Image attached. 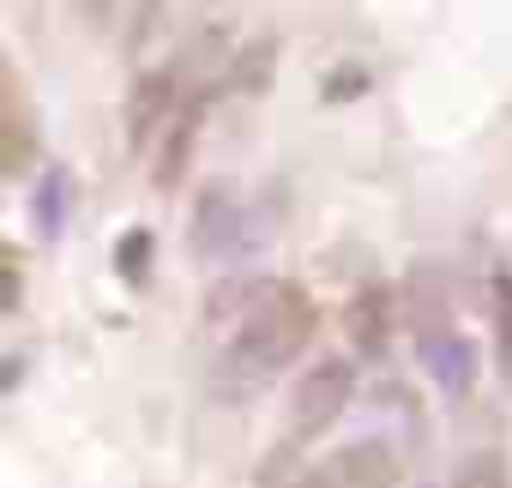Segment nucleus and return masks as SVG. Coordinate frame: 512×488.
Listing matches in <instances>:
<instances>
[{"mask_svg":"<svg viewBox=\"0 0 512 488\" xmlns=\"http://www.w3.org/2000/svg\"><path fill=\"white\" fill-rule=\"evenodd\" d=\"M350 392H356V368L350 362H314L302 380H296V398H290V434L296 440H314V434H326L338 416H344V404H350Z\"/></svg>","mask_w":512,"mask_h":488,"instance_id":"obj_3","label":"nucleus"},{"mask_svg":"<svg viewBox=\"0 0 512 488\" xmlns=\"http://www.w3.org/2000/svg\"><path fill=\"white\" fill-rule=\"evenodd\" d=\"M422 368H428V380L440 392H470V380H476V344L458 338V332H446V338L422 344Z\"/></svg>","mask_w":512,"mask_h":488,"instance_id":"obj_9","label":"nucleus"},{"mask_svg":"<svg viewBox=\"0 0 512 488\" xmlns=\"http://www.w3.org/2000/svg\"><path fill=\"white\" fill-rule=\"evenodd\" d=\"M67 205H73V175H67L61 163H49V175L37 181V199H31V217H37V235H43V241H61Z\"/></svg>","mask_w":512,"mask_h":488,"instance_id":"obj_10","label":"nucleus"},{"mask_svg":"<svg viewBox=\"0 0 512 488\" xmlns=\"http://www.w3.org/2000/svg\"><path fill=\"white\" fill-rule=\"evenodd\" d=\"M266 241H272V211L247 205L235 187H205L199 217H193V248H199L205 260L235 266V260H253Z\"/></svg>","mask_w":512,"mask_h":488,"instance_id":"obj_2","label":"nucleus"},{"mask_svg":"<svg viewBox=\"0 0 512 488\" xmlns=\"http://www.w3.org/2000/svg\"><path fill=\"white\" fill-rule=\"evenodd\" d=\"M308 338H314V302H308L296 284H284V296H278L266 314H253L247 326H235V338L217 350V362H211V392H217L223 404L266 392V386L290 368V356H296Z\"/></svg>","mask_w":512,"mask_h":488,"instance_id":"obj_1","label":"nucleus"},{"mask_svg":"<svg viewBox=\"0 0 512 488\" xmlns=\"http://www.w3.org/2000/svg\"><path fill=\"white\" fill-rule=\"evenodd\" d=\"M494 296H500V314H494V338H500V368H506V380H512V278H500V284H494Z\"/></svg>","mask_w":512,"mask_h":488,"instance_id":"obj_15","label":"nucleus"},{"mask_svg":"<svg viewBox=\"0 0 512 488\" xmlns=\"http://www.w3.org/2000/svg\"><path fill=\"white\" fill-rule=\"evenodd\" d=\"M452 488H512V482H506V464L494 452H470V458H458Z\"/></svg>","mask_w":512,"mask_h":488,"instance_id":"obj_14","label":"nucleus"},{"mask_svg":"<svg viewBox=\"0 0 512 488\" xmlns=\"http://www.w3.org/2000/svg\"><path fill=\"white\" fill-rule=\"evenodd\" d=\"M404 296H410V326H416V344H434V338H446V332H452V302H446V278H440V266L416 260V266H410Z\"/></svg>","mask_w":512,"mask_h":488,"instance_id":"obj_6","label":"nucleus"},{"mask_svg":"<svg viewBox=\"0 0 512 488\" xmlns=\"http://www.w3.org/2000/svg\"><path fill=\"white\" fill-rule=\"evenodd\" d=\"M169 97H175V73L169 67H151V73L133 79V97H127V145L133 151H145V139L163 127Z\"/></svg>","mask_w":512,"mask_h":488,"instance_id":"obj_8","label":"nucleus"},{"mask_svg":"<svg viewBox=\"0 0 512 488\" xmlns=\"http://www.w3.org/2000/svg\"><path fill=\"white\" fill-rule=\"evenodd\" d=\"M278 296H284V278H229V284H217V290H211L205 314H211V320H223V326H247L253 314H266Z\"/></svg>","mask_w":512,"mask_h":488,"instance_id":"obj_7","label":"nucleus"},{"mask_svg":"<svg viewBox=\"0 0 512 488\" xmlns=\"http://www.w3.org/2000/svg\"><path fill=\"white\" fill-rule=\"evenodd\" d=\"M302 488H398V452L386 440H356L338 446L332 458H320Z\"/></svg>","mask_w":512,"mask_h":488,"instance_id":"obj_4","label":"nucleus"},{"mask_svg":"<svg viewBox=\"0 0 512 488\" xmlns=\"http://www.w3.org/2000/svg\"><path fill=\"white\" fill-rule=\"evenodd\" d=\"M199 115H205V103H187V109L175 115V127H169V145H163V157H157V187H175V181H181V169H187V151H193V139H199Z\"/></svg>","mask_w":512,"mask_h":488,"instance_id":"obj_11","label":"nucleus"},{"mask_svg":"<svg viewBox=\"0 0 512 488\" xmlns=\"http://www.w3.org/2000/svg\"><path fill=\"white\" fill-rule=\"evenodd\" d=\"M362 91H368V73L362 67H344V73L326 79V103H344V97H362Z\"/></svg>","mask_w":512,"mask_h":488,"instance_id":"obj_16","label":"nucleus"},{"mask_svg":"<svg viewBox=\"0 0 512 488\" xmlns=\"http://www.w3.org/2000/svg\"><path fill=\"white\" fill-rule=\"evenodd\" d=\"M151 254H157V235L151 229H127L121 241H115V272H121V284H145L151 278Z\"/></svg>","mask_w":512,"mask_h":488,"instance_id":"obj_13","label":"nucleus"},{"mask_svg":"<svg viewBox=\"0 0 512 488\" xmlns=\"http://www.w3.org/2000/svg\"><path fill=\"white\" fill-rule=\"evenodd\" d=\"M344 338H350V350L368 356V362L386 356V344H392V296H386V284H362V290L344 302Z\"/></svg>","mask_w":512,"mask_h":488,"instance_id":"obj_5","label":"nucleus"},{"mask_svg":"<svg viewBox=\"0 0 512 488\" xmlns=\"http://www.w3.org/2000/svg\"><path fill=\"white\" fill-rule=\"evenodd\" d=\"M272 61H278V43H272V37L247 43V49L229 61V85H235V91H266V85H272Z\"/></svg>","mask_w":512,"mask_h":488,"instance_id":"obj_12","label":"nucleus"}]
</instances>
